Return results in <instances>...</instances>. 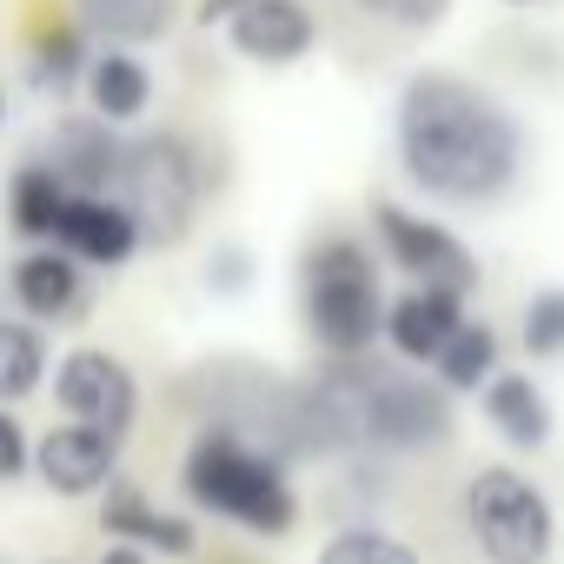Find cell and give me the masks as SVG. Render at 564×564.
I'll return each mask as SVG.
<instances>
[{
	"instance_id": "14",
	"label": "cell",
	"mask_w": 564,
	"mask_h": 564,
	"mask_svg": "<svg viewBox=\"0 0 564 564\" xmlns=\"http://www.w3.org/2000/svg\"><path fill=\"white\" fill-rule=\"evenodd\" d=\"M465 326V293H445V286H405L386 300V333L379 346L399 359V366H425L445 352V339Z\"/></svg>"
},
{
	"instance_id": "13",
	"label": "cell",
	"mask_w": 564,
	"mask_h": 564,
	"mask_svg": "<svg viewBox=\"0 0 564 564\" xmlns=\"http://www.w3.org/2000/svg\"><path fill=\"white\" fill-rule=\"evenodd\" d=\"M100 531H107L113 544H140L147 557H173V564H186V557L199 551V524H193L186 511L153 505L133 478H113V485L100 491Z\"/></svg>"
},
{
	"instance_id": "23",
	"label": "cell",
	"mask_w": 564,
	"mask_h": 564,
	"mask_svg": "<svg viewBox=\"0 0 564 564\" xmlns=\"http://www.w3.org/2000/svg\"><path fill=\"white\" fill-rule=\"evenodd\" d=\"M518 346L531 366H557L564 359V286H538L518 313Z\"/></svg>"
},
{
	"instance_id": "21",
	"label": "cell",
	"mask_w": 564,
	"mask_h": 564,
	"mask_svg": "<svg viewBox=\"0 0 564 564\" xmlns=\"http://www.w3.org/2000/svg\"><path fill=\"white\" fill-rule=\"evenodd\" d=\"M87 61H94V34H87L80 21H61V28H41V34H34L28 80H34V94H47V100H67V94H80V74H87Z\"/></svg>"
},
{
	"instance_id": "1",
	"label": "cell",
	"mask_w": 564,
	"mask_h": 564,
	"mask_svg": "<svg viewBox=\"0 0 564 564\" xmlns=\"http://www.w3.org/2000/svg\"><path fill=\"white\" fill-rule=\"evenodd\" d=\"M392 160L425 206H505L531 166V133L505 94L471 74L419 67L392 100Z\"/></svg>"
},
{
	"instance_id": "7",
	"label": "cell",
	"mask_w": 564,
	"mask_h": 564,
	"mask_svg": "<svg viewBox=\"0 0 564 564\" xmlns=\"http://www.w3.org/2000/svg\"><path fill=\"white\" fill-rule=\"evenodd\" d=\"M372 239H379V259L392 272H405V286H445V293H478L485 272H478V252L445 226L432 219L425 206H405V199H372Z\"/></svg>"
},
{
	"instance_id": "8",
	"label": "cell",
	"mask_w": 564,
	"mask_h": 564,
	"mask_svg": "<svg viewBox=\"0 0 564 564\" xmlns=\"http://www.w3.org/2000/svg\"><path fill=\"white\" fill-rule=\"evenodd\" d=\"M54 405H61V419H87V425H107L127 438L140 419V379L107 346H67L54 359Z\"/></svg>"
},
{
	"instance_id": "9",
	"label": "cell",
	"mask_w": 564,
	"mask_h": 564,
	"mask_svg": "<svg viewBox=\"0 0 564 564\" xmlns=\"http://www.w3.org/2000/svg\"><path fill=\"white\" fill-rule=\"evenodd\" d=\"M120 452H127L120 432L87 425V419H61L34 438V478L54 498H100L120 478Z\"/></svg>"
},
{
	"instance_id": "11",
	"label": "cell",
	"mask_w": 564,
	"mask_h": 564,
	"mask_svg": "<svg viewBox=\"0 0 564 564\" xmlns=\"http://www.w3.org/2000/svg\"><path fill=\"white\" fill-rule=\"evenodd\" d=\"M54 246H67L87 272H120L127 259H140L147 232H140V213L120 193H74L67 213H61Z\"/></svg>"
},
{
	"instance_id": "12",
	"label": "cell",
	"mask_w": 564,
	"mask_h": 564,
	"mask_svg": "<svg viewBox=\"0 0 564 564\" xmlns=\"http://www.w3.org/2000/svg\"><path fill=\"white\" fill-rule=\"evenodd\" d=\"M8 293L34 326H67L87 313V265L67 246H21L8 265Z\"/></svg>"
},
{
	"instance_id": "15",
	"label": "cell",
	"mask_w": 564,
	"mask_h": 564,
	"mask_svg": "<svg viewBox=\"0 0 564 564\" xmlns=\"http://www.w3.org/2000/svg\"><path fill=\"white\" fill-rule=\"evenodd\" d=\"M47 160L61 166V180L74 193H113L120 166H127V140L100 113H61L54 133H47Z\"/></svg>"
},
{
	"instance_id": "29",
	"label": "cell",
	"mask_w": 564,
	"mask_h": 564,
	"mask_svg": "<svg viewBox=\"0 0 564 564\" xmlns=\"http://www.w3.org/2000/svg\"><path fill=\"white\" fill-rule=\"evenodd\" d=\"M94 564H153V557H147L140 544H107V551H100Z\"/></svg>"
},
{
	"instance_id": "32",
	"label": "cell",
	"mask_w": 564,
	"mask_h": 564,
	"mask_svg": "<svg viewBox=\"0 0 564 564\" xmlns=\"http://www.w3.org/2000/svg\"><path fill=\"white\" fill-rule=\"evenodd\" d=\"M41 564H61V557H41Z\"/></svg>"
},
{
	"instance_id": "24",
	"label": "cell",
	"mask_w": 564,
	"mask_h": 564,
	"mask_svg": "<svg viewBox=\"0 0 564 564\" xmlns=\"http://www.w3.org/2000/svg\"><path fill=\"white\" fill-rule=\"evenodd\" d=\"M352 8H359L366 21L392 28V34H432V28H445L452 0H352Z\"/></svg>"
},
{
	"instance_id": "25",
	"label": "cell",
	"mask_w": 564,
	"mask_h": 564,
	"mask_svg": "<svg viewBox=\"0 0 564 564\" xmlns=\"http://www.w3.org/2000/svg\"><path fill=\"white\" fill-rule=\"evenodd\" d=\"M246 286H252V252L239 239H219L213 259H206V293L213 300H239Z\"/></svg>"
},
{
	"instance_id": "6",
	"label": "cell",
	"mask_w": 564,
	"mask_h": 564,
	"mask_svg": "<svg viewBox=\"0 0 564 564\" xmlns=\"http://www.w3.org/2000/svg\"><path fill=\"white\" fill-rule=\"evenodd\" d=\"M113 193L140 213L147 246H180L193 232L199 199L213 193V166H206V153H199L193 133L160 127V133L127 140V166H120V186Z\"/></svg>"
},
{
	"instance_id": "20",
	"label": "cell",
	"mask_w": 564,
	"mask_h": 564,
	"mask_svg": "<svg viewBox=\"0 0 564 564\" xmlns=\"http://www.w3.org/2000/svg\"><path fill=\"white\" fill-rule=\"evenodd\" d=\"M47 366H54L47 326H34L28 313H0V405L34 399L47 386Z\"/></svg>"
},
{
	"instance_id": "26",
	"label": "cell",
	"mask_w": 564,
	"mask_h": 564,
	"mask_svg": "<svg viewBox=\"0 0 564 564\" xmlns=\"http://www.w3.org/2000/svg\"><path fill=\"white\" fill-rule=\"evenodd\" d=\"M34 471V432L14 419V405H0V485H21Z\"/></svg>"
},
{
	"instance_id": "18",
	"label": "cell",
	"mask_w": 564,
	"mask_h": 564,
	"mask_svg": "<svg viewBox=\"0 0 564 564\" xmlns=\"http://www.w3.org/2000/svg\"><path fill=\"white\" fill-rule=\"evenodd\" d=\"M67 199H74V186L61 180V166H54V160H21V166L8 173L0 213H8V232H14L21 246H47V239L61 232Z\"/></svg>"
},
{
	"instance_id": "3",
	"label": "cell",
	"mask_w": 564,
	"mask_h": 564,
	"mask_svg": "<svg viewBox=\"0 0 564 564\" xmlns=\"http://www.w3.org/2000/svg\"><path fill=\"white\" fill-rule=\"evenodd\" d=\"M300 326L326 359H372V346L386 333V272L359 232L326 226L306 239V252H300Z\"/></svg>"
},
{
	"instance_id": "28",
	"label": "cell",
	"mask_w": 564,
	"mask_h": 564,
	"mask_svg": "<svg viewBox=\"0 0 564 564\" xmlns=\"http://www.w3.org/2000/svg\"><path fill=\"white\" fill-rule=\"evenodd\" d=\"M239 8H246V0H193V21H199V28H219V21L239 14Z\"/></svg>"
},
{
	"instance_id": "5",
	"label": "cell",
	"mask_w": 564,
	"mask_h": 564,
	"mask_svg": "<svg viewBox=\"0 0 564 564\" xmlns=\"http://www.w3.org/2000/svg\"><path fill=\"white\" fill-rule=\"evenodd\" d=\"M458 524L485 564H551L557 505L518 465H478L458 491Z\"/></svg>"
},
{
	"instance_id": "10",
	"label": "cell",
	"mask_w": 564,
	"mask_h": 564,
	"mask_svg": "<svg viewBox=\"0 0 564 564\" xmlns=\"http://www.w3.org/2000/svg\"><path fill=\"white\" fill-rule=\"evenodd\" d=\"M226 47L252 67H300L319 47V14L313 0H246L239 14L219 21Z\"/></svg>"
},
{
	"instance_id": "2",
	"label": "cell",
	"mask_w": 564,
	"mask_h": 564,
	"mask_svg": "<svg viewBox=\"0 0 564 564\" xmlns=\"http://www.w3.org/2000/svg\"><path fill=\"white\" fill-rule=\"evenodd\" d=\"M180 491L199 518H219V524H239L246 538H293L300 531V485L286 471V458L252 445L239 425L213 419L186 438L180 452Z\"/></svg>"
},
{
	"instance_id": "30",
	"label": "cell",
	"mask_w": 564,
	"mask_h": 564,
	"mask_svg": "<svg viewBox=\"0 0 564 564\" xmlns=\"http://www.w3.org/2000/svg\"><path fill=\"white\" fill-rule=\"evenodd\" d=\"M498 8H551V0H498Z\"/></svg>"
},
{
	"instance_id": "22",
	"label": "cell",
	"mask_w": 564,
	"mask_h": 564,
	"mask_svg": "<svg viewBox=\"0 0 564 564\" xmlns=\"http://www.w3.org/2000/svg\"><path fill=\"white\" fill-rule=\"evenodd\" d=\"M498 366H505L498 333H491L485 319H471V313H465V326H458V333L445 339V352L432 359V379H438L452 399H478V386H485Z\"/></svg>"
},
{
	"instance_id": "17",
	"label": "cell",
	"mask_w": 564,
	"mask_h": 564,
	"mask_svg": "<svg viewBox=\"0 0 564 564\" xmlns=\"http://www.w3.org/2000/svg\"><path fill=\"white\" fill-rule=\"evenodd\" d=\"M478 412H485V425L511 445V452H544L551 445V432H557V405H551V392L531 379V372H491L485 386H478Z\"/></svg>"
},
{
	"instance_id": "31",
	"label": "cell",
	"mask_w": 564,
	"mask_h": 564,
	"mask_svg": "<svg viewBox=\"0 0 564 564\" xmlns=\"http://www.w3.org/2000/svg\"><path fill=\"white\" fill-rule=\"evenodd\" d=\"M0 127H8V87H0Z\"/></svg>"
},
{
	"instance_id": "16",
	"label": "cell",
	"mask_w": 564,
	"mask_h": 564,
	"mask_svg": "<svg viewBox=\"0 0 564 564\" xmlns=\"http://www.w3.org/2000/svg\"><path fill=\"white\" fill-rule=\"evenodd\" d=\"M80 100H87V113H100V120H113L127 133V127H140L153 113V67L140 61V47L94 41V61L80 74Z\"/></svg>"
},
{
	"instance_id": "27",
	"label": "cell",
	"mask_w": 564,
	"mask_h": 564,
	"mask_svg": "<svg viewBox=\"0 0 564 564\" xmlns=\"http://www.w3.org/2000/svg\"><path fill=\"white\" fill-rule=\"evenodd\" d=\"M366 564H425V557H419V551H412L405 538H392V531H379V538H372V557H366Z\"/></svg>"
},
{
	"instance_id": "19",
	"label": "cell",
	"mask_w": 564,
	"mask_h": 564,
	"mask_svg": "<svg viewBox=\"0 0 564 564\" xmlns=\"http://www.w3.org/2000/svg\"><path fill=\"white\" fill-rule=\"evenodd\" d=\"M74 21L113 47H153L180 28V0H74Z\"/></svg>"
},
{
	"instance_id": "4",
	"label": "cell",
	"mask_w": 564,
	"mask_h": 564,
	"mask_svg": "<svg viewBox=\"0 0 564 564\" xmlns=\"http://www.w3.org/2000/svg\"><path fill=\"white\" fill-rule=\"evenodd\" d=\"M346 392H352V445H366V452L425 458V452H445L452 432H458L452 392L438 379L346 359Z\"/></svg>"
}]
</instances>
